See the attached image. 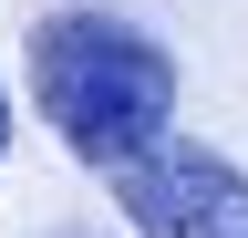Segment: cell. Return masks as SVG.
<instances>
[{
    "instance_id": "cell-1",
    "label": "cell",
    "mask_w": 248,
    "mask_h": 238,
    "mask_svg": "<svg viewBox=\"0 0 248 238\" xmlns=\"http://www.w3.org/2000/svg\"><path fill=\"white\" fill-rule=\"evenodd\" d=\"M31 104L83 166H114L176 125V63H166V42L124 32L104 11H62L31 32Z\"/></svg>"
},
{
    "instance_id": "cell-2",
    "label": "cell",
    "mask_w": 248,
    "mask_h": 238,
    "mask_svg": "<svg viewBox=\"0 0 248 238\" xmlns=\"http://www.w3.org/2000/svg\"><path fill=\"white\" fill-rule=\"evenodd\" d=\"M114 207L135 218V238H238L248 228V176L207 145L145 135L135 156H114Z\"/></svg>"
},
{
    "instance_id": "cell-3",
    "label": "cell",
    "mask_w": 248,
    "mask_h": 238,
    "mask_svg": "<svg viewBox=\"0 0 248 238\" xmlns=\"http://www.w3.org/2000/svg\"><path fill=\"white\" fill-rule=\"evenodd\" d=\"M0 156H11V94H0Z\"/></svg>"
},
{
    "instance_id": "cell-4",
    "label": "cell",
    "mask_w": 248,
    "mask_h": 238,
    "mask_svg": "<svg viewBox=\"0 0 248 238\" xmlns=\"http://www.w3.org/2000/svg\"><path fill=\"white\" fill-rule=\"evenodd\" d=\"M238 238H248V228H238Z\"/></svg>"
}]
</instances>
